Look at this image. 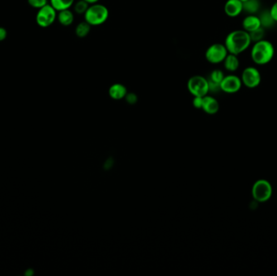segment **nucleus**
I'll return each instance as SVG.
<instances>
[{
	"label": "nucleus",
	"mask_w": 277,
	"mask_h": 276,
	"mask_svg": "<svg viewBox=\"0 0 277 276\" xmlns=\"http://www.w3.org/2000/svg\"><path fill=\"white\" fill-rule=\"evenodd\" d=\"M252 194L255 200L259 202H265L272 196L273 187L268 181H257L253 185Z\"/></svg>",
	"instance_id": "obj_8"
},
{
	"label": "nucleus",
	"mask_w": 277,
	"mask_h": 276,
	"mask_svg": "<svg viewBox=\"0 0 277 276\" xmlns=\"http://www.w3.org/2000/svg\"><path fill=\"white\" fill-rule=\"evenodd\" d=\"M220 90L226 93H236L242 86L241 78L236 75H225L220 83Z\"/></svg>",
	"instance_id": "obj_9"
},
{
	"label": "nucleus",
	"mask_w": 277,
	"mask_h": 276,
	"mask_svg": "<svg viewBox=\"0 0 277 276\" xmlns=\"http://www.w3.org/2000/svg\"><path fill=\"white\" fill-rule=\"evenodd\" d=\"M251 42L249 32L238 30L232 31L226 36L225 46L230 54L239 55L250 47Z\"/></svg>",
	"instance_id": "obj_1"
},
{
	"label": "nucleus",
	"mask_w": 277,
	"mask_h": 276,
	"mask_svg": "<svg viewBox=\"0 0 277 276\" xmlns=\"http://www.w3.org/2000/svg\"><path fill=\"white\" fill-rule=\"evenodd\" d=\"M187 89L194 96H205L209 92L208 80L202 75L191 76L187 82Z\"/></svg>",
	"instance_id": "obj_4"
},
{
	"label": "nucleus",
	"mask_w": 277,
	"mask_h": 276,
	"mask_svg": "<svg viewBox=\"0 0 277 276\" xmlns=\"http://www.w3.org/2000/svg\"><path fill=\"white\" fill-rule=\"evenodd\" d=\"M125 99L127 103H129L131 105H134V104L137 102V100H138V96H137V94L134 93V92H130V93L127 92L125 96Z\"/></svg>",
	"instance_id": "obj_24"
},
{
	"label": "nucleus",
	"mask_w": 277,
	"mask_h": 276,
	"mask_svg": "<svg viewBox=\"0 0 277 276\" xmlns=\"http://www.w3.org/2000/svg\"><path fill=\"white\" fill-rule=\"evenodd\" d=\"M109 10L104 5L98 2L89 5V8L84 13V21L91 26L103 25L109 18Z\"/></svg>",
	"instance_id": "obj_3"
},
{
	"label": "nucleus",
	"mask_w": 277,
	"mask_h": 276,
	"mask_svg": "<svg viewBox=\"0 0 277 276\" xmlns=\"http://www.w3.org/2000/svg\"><path fill=\"white\" fill-rule=\"evenodd\" d=\"M90 31H91V25L87 23L85 21L84 22L78 24L75 30V35L80 38L87 37L89 34Z\"/></svg>",
	"instance_id": "obj_17"
},
{
	"label": "nucleus",
	"mask_w": 277,
	"mask_h": 276,
	"mask_svg": "<svg viewBox=\"0 0 277 276\" xmlns=\"http://www.w3.org/2000/svg\"><path fill=\"white\" fill-rule=\"evenodd\" d=\"M89 2H87L85 0H79L74 3V11L78 15H84L89 8Z\"/></svg>",
	"instance_id": "obj_19"
},
{
	"label": "nucleus",
	"mask_w": 277,
	"mask_h": 276,
	"mask_svg": "<svg viewBox=\"0 0 277 276\" xmlns=\"http://www.w3.org/2000/svg\"><path fill=\"white\" fill-rule=\"evenodd\" d=\"M203 97L204 96H195L193 100V105L196 109H202Z\"/></svg>",
	"instance_id": "obj_25"
},
{
	"label": "nucleus",
	"mask_w": 277,
	"mask_h": 276,
	"mask_svg": "<svg viewBox=\"0 0 277 276\" xmlns=\"http://www.w3.org/2000/svg\"><path fill=\"white\" fill-rule=\"evenodd\" d=\"M225 13L228 16L234 18L243 12V2L240 0H227L224 7Z\"/></svg>",
	"instance_id": "obj_10"
},
{
	"label": "nucleus",
	"mask_w": 277,
	"mask_h": 276,
	"mask_svg": "<svg viewBox=\"0 0 277 276\" xmlns=\"http://www.w3.org/2000/svg\"><path fill=\"white\" fill-rule=\"evenodd\" d=\"M260 2L259 0H247L243 2V11L249 14H255L259 11Z\"/></svg>",
	"instance_id": "obj_18"
},
{
	"label": "nucleus",
	"mask_w": 277,
	"mask_h": 276,
	"mask_svg": "<svg viewBox=\"0 0 277 276\" xmlns=\"http://www.w3.org/2000/svg\"><path fill=\"white\" fill-rule=\"evenodd\" d=\"M269 12H270L271 16H272L273 21L277 22V1L272 6Z\"/></svg>",
	"instance_id": "obj_26"
},
{
	"label": "nucleus",
	"mask_w": 277,
	"mask_h": 276,
	"mask_svg": "<svg viewBox=\"0 0 277 276\" xmlns=\"http://www.w3.org/2000/svg\"><path fill=\"white\" fill-rule=\"evenodd\" d=\"M228 54L229 52L225 44H212L206 50L205 59L210 63L218 64L223 62Z\"/></svg>",
	"instance_id": "obj_6"
},
{
	"label": "nucleus",
	"mask_w": 277,
	"mask_h": 276,
	"mask_svg": "<svg viewBox=\"0 0 277 276\" xmlns=\"http://www.w3.org/2000/svg\"><path fill=\"white\" fill-rule=\"evenodd\" d=\"M225 77V74L223 73V71L219 69H215L211 71V74L209 75L208 80L211 82L220 85V83L222 81L223 79Z\"/></svg>",
	"instance_id": "obj_20"
},
{
	"label": "nucleus",
	"mask_w": 277,
	"mask_h": 276,
	"mask_svg": "<svg viewBox=\"0 0 277 276\" xmlns=\"http://www.w3.org/2000/svg\"><path fill=\"white\" fill-rule=\"evenodd\" d=\"M127 93V88L119 83L112 85L109 89V96L114 100H121V99L125 98Z\"/></svg>",
	"instance_id": "obj_13"
},
{
	"label": "nucleus",
	"mask_w": 277,
	"mask_h": 276,
	"mask_svg": "<svg viewBox=\"0 0 277 276\" xmlns=\"http://www.w3.org/2000/svg\"><path fill=\"white\" fill-rule=\"evenodd\" d=\"M242 85L249 89H254L260 85L262 80L261 74L254 66H247L243 70L241 76Z\"/></svg>",
	"instance_id": "obj_7"
},
{
	"label": "nucleus",
	"mask_w": 277,
	"mask_h": 276,
	"mask_svg": "<svg viewBox=\"0 0 277 276\" xmlns=\"http://www.w3.org/2000/svg\"><path fill=\"white\" fill-rule=\"evenodd\" d=\"M50 4L57 12L65 9H70L75 3V0H50Z\"/></svg>",
	"instance_id": "obj_16"
},
{
	"label": "nucleus",
	"mask_w": 277,
	"mask_h": 276,
	"mask_svg": "<svg viewBox=\"0 0 277 276\" xmlns=\"http://www.w3.org/2000/svg\"><path fill=\"white\" fill-rule=\"evenodd\" d=\"M74 14L70 9L59 11L57 15L58 21L63 26H69L74 21Z\"/></svg>",
	"instance_id": "obj_15"
},
{
	"label": "nucleus",
	"mask_w": 277,
	"mask_h": 276,
	"mask_svg": "<svg viewBox=\"0 0 277 276\" xmlns=\"http://www.w3.org/2000/svg\"><path fill=\"white\" fill-rule=\"evenodd\" d=\"M220 105L216 99L211 96H206L203 97L202 109L205 112L208 114H215L218 112Z\"/></svg>",
	"instance_id": "obj_12"
},
{
	"label": "nucleus",
	"mask_w": 277,
	"mask_h": 276,
	"mask_svg": "<svg viewBox=\"0 0 277 276\" xmlns=\"http://www.w3.org/2000/svg\"><path fill=\"white\" fill-rule=\"evenodd\" d=\"M87 2H89V4H93V3H96V2H98L99 0H85Z\"/></svg>",
	"instance_id": "obj_28"
},
{
	"label": "nucleus",
	"mask_w": 277,
	"mask_h": 276,
	"mask_svg": "<svg viewBox=\"0 0 277 276\" xmlns=\"http://www.w3.org/2000/svg\"><path fill=\"white\" fill-rule=\"evenodd\" d=\"M57 11L48 3L38 9L36 16V24L41 28L50 27L57 19Z\"/></svg>",
	"instance_id": "obj_5"
},
{
	"label": "nucleus",
	"mask_w": 277,
	"mask_h": 276,
	"mask_svg": "<svg viewBox=\"0 0 277 276\" xmlns=\"http://www.w3.org/2000/svg\"><path fill=\"white\" fill-rule=\"evenodd\" d=\"M7 37V31L4 28L0 27V41H4Z\"/></svg>",
	"instance_id": "obj_27"
},
{
	"label": "nucleus",
	"mask_w": 277,
	"mask_h": 276,
	"mask_svg": "<svg viewBox=\"0 0 277 276\" xmlns=\"http://www.w3.org/2000/svg\"><path fill=\"white\" fill-rule=\"evenodd\" d=\"M275 55V48L271 41L263 39L254 42L250 56L253 62L257 65H266L273 60Z\"/></svg>",
	"instance_id": "obj_2"
},
{
	"label": "nucleus",
	"mask_w": 277,
	"mask_h": 276,
	"mask_svg": "<svg viewBox=\"0 0 277 276\" xmlns=\"http://www.w3.org/2000/svg\"><path fill=\"white\" fill-rule=\"evenodd\" d=\"M239 55H234V54H228L227 56L225 57V60L223 61L224 62V66L225 70L230 72H234L239 68L240 66V61H239Z\"/></svg>",
	"instance_id": "obj_14"
},
{
	"label": "nucleus",
	"mask_w": 277,
	"mask_h": 276,
	"mask_svg": "<svg viewBox=\"0 0 277 276\" xmlns=\"http://www.w3.org/2000/svg\"><path fill=\"white\" fill-rule=\"evenodd\" d=\"M260 27H263L260 18H259V16H256L254 14H249L248 16H245V18L243 19L242 30H245L246 32H252Z\"/></svg>",
	"instance_id": "obj_11"
},
{
	"label": "nucleus",
	"mask_w": 277,
	"mask_h": 276,
	"mask_svg": "<svg viewBox=\"0 0 277 276\" xmlns=\"http://www.w3.org/2000/svg\"><path fill=\"white\" fill-rule=\"evenodd\" d=\"M249 34H250L251 41L254 43V42L261 41V40L264 39V37H265V30H264V27H260L254 30V31H252V32H249Z\"/></svg>",
	"instance_id": "obj_21"
},
{
	"label": "nucleus",
	"mask_w": 277,
	"mask_h": 276,
	"mask_svg": "<svg viewBox=\"0 0 277 276\" xmlns=\"http://www.w3.org/2000/svg\"><path fill=\"white\" fill-rule=\"evenodd\" d=\"M240 1H241V2H246V1H247V0H240Z\"/></svg>",
	"instance_id": "obj_29"
},
{
	"label": "nucleus",
	"mask_w": 277,
	"mask_h": 276,
	"mask_svg": "<svg viewBox=\"0 0 277 276\" xmlns=\"http://www.w3.org/2000/svg\"><path fill=\"white\" fill-rule=\"evenodd\" d=\"M28 2L31 7H35L36 9H40L45 5L48 4L47 0H28Z\"/></svg>",
	"instance_id": "obj_23"
},
{
	"label": "nucleus",
	"mask_w": 277,
	"mask_h": 276,
	"mask_svg": "<svg viewBox=\"0 0 277 276\" xmlns=\"http://www.w3.org/2000/svg\"><path fill=\"white\" fill-rule=\"evenodd\" d=\"M259 18H260V21H261L262 26H264V27H269V26L273 25V23L275 22L272 18L269 12L263 14L261 16H259Z\"/></svg>",
	"instance_id": "obj_22"
}]
</instances>
